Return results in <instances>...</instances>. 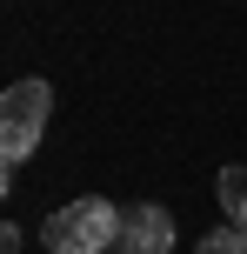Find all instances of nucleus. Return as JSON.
<instances>
[{"mask_svg":"<svg viewBox=\"0 0 247 254\" xmlns=\"http://www.w3.org/2000/svg\"><path fill=\"white\" fill-rule=\"evenodd\" d=\"M120 214H127V207L100 201V194L67 201L60 214L47 221V248H53V254H107V248L120 241Z\"/></svg>","mask_w":247,"mask_h":254,"instance_id":"1","label":"nucleus"},{"mask_svg":"<svg viewBox=\"0 0 247 254\" xmlns=\"http://www.w3.org/2000/svg\"><path fill=\"white\" fill-rule=\"evenodd\" d=\"M47 114H53V87L47 80H13L0 94V154L7 161H27L47 134Z\"/></svg>","mask_w":247,"mask_h":254,"instance_id":"2","label":"nucleus"},{"mask_svg":"<svg viewBox=\"0 0 247 254\" xmlns=\"http://www.w3.org/2000/svg\"><path fill=\"white\" fill-rule=\"evenodd\" d=\"M174 248V214L160 201H141V207H127L120 214V241L114 254H167Z\"/></svg>","mask_w":247,"mask_h":254,"instance_id":"3","label":"nucleus"},{"mask_svg":"<svg viewBox=\"0 0 247 254\" xmlns=\"http://www.w3.org/2000/svg\"><path fill=\"white\" fill-rule=\"evenodd\" d=\"M221 207H227V228H247V167H221Z\"/></svg>","mask_w":247,"mask_h":254,"instance_id":"4","label":"nucleus"},{"mask_svg":"<svg viewBox=\"0 0 247 254\" xmlns=\"http://www.w3.org/2000/svg\"><path fill=\"white\" fill-rule=\"evenodd\" d=\"M247 228H221V234H200V248L194 254H234V241H241Z\"/></svg>","mask_w":247,"mask_h":254,"instance_id":"5","label":"nucleus"},{"mask_svg":"<svg viewBox=\"0 0 247 254\" xmlns=\"http://www.w3.org/2000/svg\"><path fill=\"white\" fill-rule=\"evenodd\" d=\"M0 254H20V228H7V221H0Z\"/></svg>","mask_w":247,"mask_h":254,"instance_id":"6","label":"nucleus"},{"mask_svg":"<svg viewBox=\"0 0 247 254\" xmlns=\"http://www.w3.org/2000/svg\"><path fill=\"white\" fill-rule=\"evenodd\" d=\"M7 188H13V161L0 154V194H7Z\"/></svg>","mask_w":247,"mask_h":254,"instance_id":"7","label":"nucleus"},{"mask_svg":"<svg viewBox=\"0 0 247 254\" xmlns=\"http://www.w3.org/2000/svg\"><path fill=\"white\" fill-rule=\"evenodd\" d=\"M234 254H247V234H241V241H234Z\"/></svg>","mask_w":247,"mask_h":254,"instance_id":"8","label":"nucleus"}]
</instances>
